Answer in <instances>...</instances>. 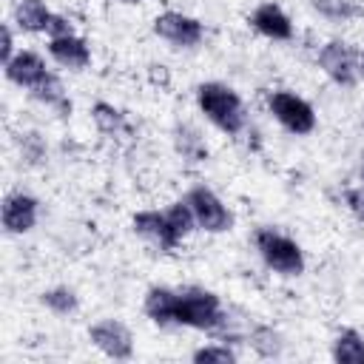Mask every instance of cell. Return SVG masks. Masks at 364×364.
<instances>
[{
	"label": "cell",
	"instance_id": "cell-12",
	"mask_svg": "<svg viewBox=\"0 0 364 364\" xmlns=\"http://www.w3.org/2000/svg\"><path fill=\"white\" fill-rule=\"evenodd\" d=\"M48 74H51V68H48L46 57L37 54V51H31V48H20L9 63H3V77L11 85L23 88V91L37 88Z\"/></svg>",
	"mask_w": 364,
	"mask_h": 364
},
{
	"label": "cell",
	"instance_id": "cell-24",
	"mask_svg": "<svg viewBox=\"0 0 364 364\" xmlns=\"http://www.w3.org/2000/svg\"><path fill=\"white\" fill-rule=\"evenodd\" d=\"M165 216H168V225H171V230H173V236H176L179 242H185V239L196 230V219H193V210H191V205L185 202V196L176 199V202H171V205L165 208Z\"/></svg>",
	"mask_w": 364,
	"mask_h": 364
},
{
	"label": "cell",
	"instance_id": "cell-16",
	"mask_svg": "<svg viewBox=\"0 0 364 364\" xmlns=\"http://www.w3.org/2000/svg\"><path fill=\"white\" fill-rule=\"evenodd\" d=\"M54 11L46 0H14L11 6V23L20 34H46Z\"/></svg>",
	"mask_w": 364,
	"mask_h": 364
},
{
	"label": "cell",
	"instance_id": "cell-20",
	"mask_svg": "<svg viewBox=\"0 0 364 364\" xmlns=\"http://www.w3.org/2000/svg\"><path fill=\"white\" fill-rule=\"evenodd\" d=\"M330 355L338 364H361L364 361V336L355 327H341L330 344Z\"/></svg>",
	"mask_w": 364,
	"mask_h": 364
},
{
	"label": "cell",
	"instance_id": "cell-17",
	"mask_svg": "<svg viewBox=\"0 0 364 364\" xmlns=\"http://www.w3.org/2000/svg\"><path fill=\"white\" fill-rule=\"evenodd\" d=\"M28 94H31V100H37L43 108L54 111L60 119L71 117V111H74V102H71V97H68V91H65L63 80H60L54 71H51V74H48L37 88H31Z\"/></svg>",
	"mask_w": 364,
	"mask_h": 364
},
{
	"label": "cell",
	"instance_id": "cell-1",
	"mask_svg": "<svg viewBox=\"0 0 364 364\" xmlns=\"http://www.w3.org/2000/svg\"><path fill=\"white\" fill-rule=\"evenodd\" d=\"M199 114L225 136H239L247 131V108L239 91L222 80H205L193 91Z\"/></svg>",
	"mask_w": 364,
	"mask_h": 364
},
{
	"label": "cell",
	"instance_id": "cell-5",
	"mask_svg": "<svg viewBox=\"0 0 364 364\" xmlns=\"http://www.w3.org/2000/svg\"><path fill=\"white\" fill-rule=\"evenodd\" d=\"M267 114L293 136H310L318 128L316 108L290 88H276L267 94Z\"/></svg>",
	"mask_w": 364,
	"mask_h": 364
},
{
	"label": "cell",
	"instance_id": "cell-14",
	"mask_svg": "<svg viewBox=\"0 0 364 364\" xmlns=\"http://www.w3.org/2000/svg\"><path fill=\"white\" fill-rule=\"evenodd\" d=\"M176 307H179V287L151 284L142 296V313L156 327H176Z\"/></svg>",
	"mask_w": 364,
	"mask_h": 364
},
{
	"label": "cell",
	"instance_id": "cell-31",
	"mask_svg": "<svg viewBox=\"0 0 364 364\" xmlns=\"http://www.w3.org/2000/svg\"><path fill=\"white\" fill-rule=\"evenodd\" d=\"M358 74H361V80H364V51H361V63H358Z\"/></svg>",
	"mask_w": 364,
	"mask_h": 364
},
{
	"label": "cell",
	"instance_id": "cell-10",
	"mask_svg": "<svg viewBox=\"0 0 364 364\" xmlns=\"http://www.w3.org/2000/svg\"><path fill=\"white\" fill-rule=\"evenodd\" d=\"M247 26L264 37V40H273V43H290L296 37V26L290 20V14L276 3V0H264L259 3L250 14H247Z\"/></svg>",
	"mask_w": 364,
	"mask_h": 364
},
{
	"label": "cell",
	"instance_id": "cell-11",
	"mask_svg": "<svg viewBox=\"0 0 364 364\" xmlns=\"http://www.w3.org/2000/svg\"><path fill=\"white\" fill-rule=\"evenodd\" d=\"M131 230H134L142 242H148L151 247H156L159 253H171V250H176V247L182 245V242L173 236L165 210H154V208L136 210V213L131 216Z\"/></svg>",
	"mask_w": 364,
	"mask_h": 364
},
{
	"label": "cell",
	"instance_id": "cell-2",
	"mask_svg": "<svg viewBox=\"0 0 364 364\" xmlns=\"http://www.w3.org/2000/svg\"><path fill=\"white\" fill-rule=\"evenodd\" d=\"M250 239H253V247H256L262 264H264L270 273L284 276V279H296V276L304 273V267H307L304 250H301V245H299L293 236H287L284 230L270 228V225H259Z\"/></svg>",
	"mask_w": 364,
	"mask_h": 364
},
{
	"label": "cell",
	"instance_id": "cell-23",
	"mask_svg": "<svg viewBox=\"0 0 364 364\" xmlns=\"http://www.w3.org/2000/svg\"><path fill=\"white\" fill-rule=\"evenodd\" d=\"M310 9L327 23H350L364 14L358 0H310Z\"/></svg>",
	"mask_w": 364,
	"mask_h": 364
},
{
	"label": "cell",
	"instance_id": "cell-9",
	"mask_svg": "<svg viewBox=\"0 0 364 364\" xmlns=\"http://www.w3.org/2000/svg\"><path fill=\"white\" fill-rule=\"evenodd\" d=\"M88 341L111 361H131L134 358V333L119 318H100L88 327Z\"/></svg>",
	"mask_w": 364,
	"mask_h": 364
},
{
	"label": "cell",
	"instance_id": "cell-4",
	"mask_svg": "<svg viewBox=\"0 0 364 364\" xmlns=\"http://www.w3.org/2000/svg\"><path fill=\"white\" fill-rule=\"evenodd\" d=\"M316 63L321 68V74L338 85V88H355L361 74H358V63H361V51L355 48V43L333 37L327 43L318 46L316 51Z\"/></svg>",
	"mask_w": 364,
	"mask_h": 364
},
{
	"label": "cell",
	"instance_id": "cell-33",
	"mask_svg": "<svg viewBox=\"0 0 364 364\" xmlns=\"http://www.w3.org/2000/svg\"><path fill=\"white\" fill-rule=\"evenodd\" d=\"M361 364H364V361H361Z\"/></svg>",
	"mask_w": 364,
	"mask_h": 364
},
{
	"label": "cell",
	"instance_id": "cell-18",
	"mask_svg": "<svg viewBox=\"0 0 364 364\" xmlns=\"http://www.w3.org/2000/svg\"><path fill=\"white\" fill-rule=\"evenodd\" d=\"M245 344H247L259 358H264V361L282 358V355H284V347H287L284 336H282L273 324H259V321H253V327H250Z\"/></svg>",
	"mask_w": 364,
	"mask_h": 364
},
{
	"label": "cell",
	"instance_id": "cell-6",
	"mask_svg": "<svg viewBox=\"0 0 364 364\" xmlns=\"http://www.w3.org/2000/svg\"><path fill=\"white\" fill-rule=\"evenodd\" d=\"M185 202L191 205L193 210V219H196V230H205V233H228L233 228V210L225 205V199L208 188L205 182L199 185H191L188 193H185Z\"/></svg>",
	"mask_w": 364,
	"mask_h": 364
},
{
	"label": "cell",
	"instance_id": "cell-32",
	"mask_svg": "<svg viewBox=\"0 0 364 364\" xmlns=\"http://www.w3.org/2000/svg\"><path fill=\"white\" fill-rule=\"evenodd\" d=\"M361 185H364V168H361Z\"/></svg>",
	"mask_w": 364,
	"mask_h": 364
},
{
	"label": "cell",
	"instance_id": "cell-30",
	"mask_svg": "<svg viewBox=\"0 0 364 364\" xmlns=\"http://www.w3.org/2000/svg\"><path fill=\"white\" fill-rule=\"evenodd\" d=\"M111 3H119V6H136V3H142V0H111Z\"/></svg>",
	"mask_w": 364,
	"mask_h": 364
},
{
	"label": "cell",
	"instance_id": "cell-3",
	"mask_svg": "<svg viewBox=\"0 0 364 364\" xmlns=\"http://www.w3.org/2000/svg\"><path fill=\"white\" fill-rule=\"evenodd\" d=\"M225 316V301L216 290L202 284H185L179 287V307H176V327L213 333L216 324Z\"/></svg>",
	"mask_w": 364,
	"mask_h": 364
},
{
	"label": "cell",
	"instance_id": "cell-19",
	"mask_svg": "<svg viewBox=\"0 0 364 364\" xmlns=\"http://www.w3.org/2000/svg\"><path fill=\"white\" fill-rule=\"evenodd\" d=\"M88 114H91V122H94V128L100 134H105V136H122V134H128V117L114 102L97 100Z\"/></svg>",
	"mask_w": 364,
	"mask_h": 364
},
{
	"label": "cell",
	"instance_id": "cell-28",
	"mask_svg": "<svg viewBox=\"0 0 364 364\" xmlns=\"http://www.w3.org/2000/svg\"><path fill=\"white\" fill-rule=\"evenodd\" d=\"M0 34H3V43H0V60L3 63H9L20 48H17V43H14V23L11 20H6L3 23V28H0Z\"/></svg>",
	"mask_w": 364,
	"mask_h": 364
},
{
	"label": "cell",
	"instance_id": "cell-26",
	"mask_svg": "<svg viewBox=\"0 0 364 364\" xmlns=\"http://www.w3.org/2000/svg\"><path fill=\"white\" fill-rule=\"evenodd\" d=\"M341 199H344V208H347L358 222H364V185L344 188V191H341Z\"/></svg>",
	"mask_w": 364,
	"mask_h": 364
},
{
	"label": "cell",
	"instance_id": "cell-7",
	"mask_svg": "<svg viewBox=\"0 0 364 364\" xmlns=\"http://www.w3.org/2000/svg\"><path fill=\"white\" fill-rule=\"evenodd\" d=\"M151 28L162 43H168L171 48H179V51H191V48L202 46V40H205V23L199 17L176 11V9L159 11L154 17Z\"/></svg>",
	"mask_w": 364,
	"mask_h": 364
},
{
	"label": "cell",
	"instance_id": "cell-25",
	"mask_svg": "<svg viewBox=\"0 0 364 364\" xmlns=\"http://www.w3.org/2000/svg\"><path fill=\"white\" fill-rule=\"evenodd\" d=\"M191 361L193 364H236L239 361V353L228 341H210V344L196 347L191 353Z\"/></svg>",
	"mask_w": 364,
	"mask_h": 364
},
{
	"label": "cell",
	"instance_id": "cell-8",
	"mask_svg": "<svg viewBox=\"0 0 364 364\" xmlns=\"http://www.w3.org/2000/svg\"><path fill=\"white\" fill-rule=\"evenodd\" d=\"M40 222V199L23 188H14L0 202V225L9 236H26Z\"/></svg>",
	"mask_w": 364,
	"mask_h": 364
},
{
	"label": "cell",
	"instance_id": "cell-13",
	"mask_svg": "<svg viewBox=\"0 0 364 364\" xmlns=\"http://www.w3.org/2000/svg\"><path fill=\"white\" fill-rule=\"evenodd\" d=\"M48 57L54 65L65 68V71H82L91 65V46L85 37L80 34H65V37H48L46 46Z\"/></svg>",
	"mask_w": 364,
	"mask_h": 364
},
{
	"label": "cell",
	"instance_id": "cell-15",
	"mask_svg": "<svg viewBox=\"0 0 364 364\" xmlns=\"http://www.w3.org/2000/svg\"><path fill=\"white\" fill-rule=\"evenodd\" d=\"M171 145H173V154H176L185 165H202V162H208V156H210V148H208L205 134H202L193 122H185V119H179V122L171 128Z\"/></svg>",
	"mask_w": 364,
	"mask_h": 364
},
{
	"label": "cell",
	"instance_id": "cell-27",
	"mask_svg": "<svg viewBox=\"0 0 364 364\" xmlns=\"http://www.w3.org/2000/svg\"><path fill=\"white\" fill-rule=\"evenodd\" d=\"M65 34H77V26H74V20H71L68 14L54 11V17H51V23H48L46 37H65Z\"/></svg>",
	"mask_w": 364,
	"mask_h": 364
},
{
	"label": "cell",
	"instance_id": "cell-29",
	"mask_svg": "<svg viewBox=\"0 0 364 364\" xmlns=\"http://www.w3.org/2000/svg\"><path fill=\"white\" fill-rule=\"evenodd\" d=\"M148 74H151V80H154L156 85H162V88L171 85V71H168V65H162V63H151V65H148Z\"/></svg>",
	"mask_w": 364,
	"mask_h": 364
},
{
	"label": "cell",
	"instance_id": "cell-22",
	"mask_svg": "<svg viewBox=\"0 0 364 364\" xmlns=\"http://www.w3.org/2000/svg\"><path fill=\"white\" fill-rule=\"evenodd\" d=\"M17 156L23 168H43L48 162V142L40 131H20L17 134Z\"/></svg>",
	"mask_w": 364,
	"mask_h": 364
},
{
	"label": "cell",
	"instance_id": "cell-21",
	"mask_svg": "<svg viewBox=\"0 0 364 364\" xmlns=\"http://www.w3.org/2000/svg\"><path fill=\"white\" fill-rule=\"evenodd\" d=\"M40 304H43L51 316L68 318V316H74V313L80 310V296H77V290L68 287V284H51V287H46V290L40 293Z\"/></svg>",
	"mask_w": 364,
	"mask_h": 364
}]
</instances>
